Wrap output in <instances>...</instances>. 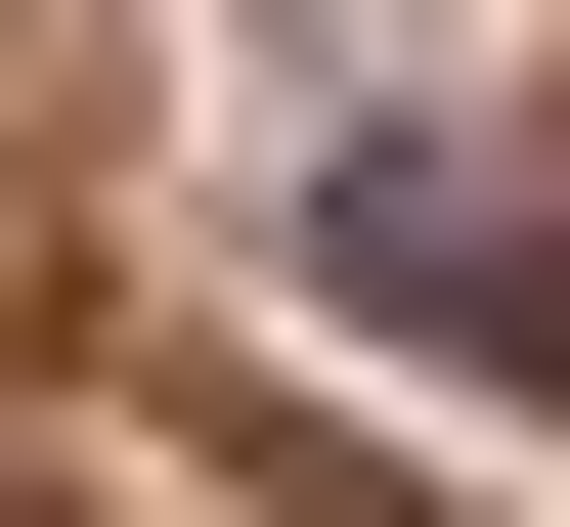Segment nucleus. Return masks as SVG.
<instances>
[{"mask_svg":"<svg viewBox=\"0 0 570 527\" xmlns=\"http://www.w3.org/2000/svg\"><path fill=\"white\" fill-rule=\"evenodd\" d=\"M307 264H352L395 352H483V396H570V221H483V176H307Z\"/></svg>","mask_w":570,"mask_h":527,"instance_id":"obj_1","label":"nucleus"}]
</instances>
